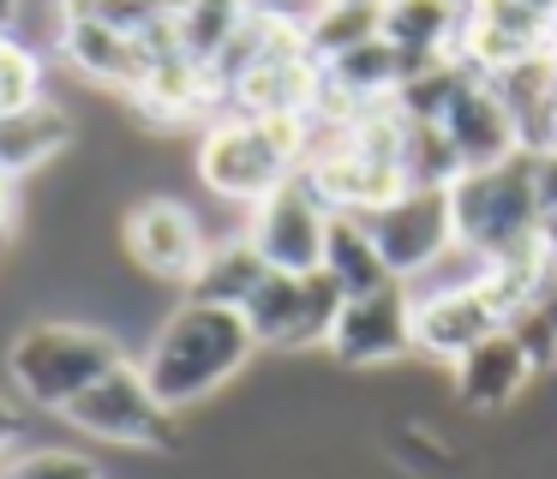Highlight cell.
Listing matches in <instances>:
<instances>
[{"mask_svg": "<svg viewBox=\"0 0 557 479\" xmlns=\"http://www.w3.org/2000/svg\"><path fill=\"white\" fill-rule=\"evenodd\" d=\"M401 354H413V294H408V282L342 306L336 330H330V359H336V366L372 371V366H396Z\"/></svg>", "mask_w": 557, "mask_h": 479, "instance_id": "9", "label": "cell"}, {"mask_svg": "<svg viewBox=\"0 0 557 479\" xmlns=\"http://www.w3.org/2000/svg\"><path fill=\"white\" fill-rule=\"evenodd\" d=\"M73 138H78V120L61 102H49V96L18 108V114H0V180L13 186V180L49 168Z\"/></svg>", "mask_w": 557, "mask_h": 479, "instance_id": "14", "label": "cell"}, {"mask_svg": "<svg viewBox=\"0 0 557 479\" xmlns=\"http://www.w3.org/2000/svg\"><path fill=\"white\" fill-rule=\"evenodd\" d=\"M61 54L73 72H85L90 84H102V90H121L133 96L138 84L150 78V54L138 36L114 30V24H102L90 7H73L61 12Z\"/></svg>", "mask_w": 557, "mask_h": 479, "instance_id": "11", "label": "cell"}, {"mask_svg": "<svg viewBox=\"0 0 557 479\" xmlns=\"http://www.w3.org/2000/svg\"><path fill=\"white\" fill-rule=\"evenodd\" d=\"M540 251L557 263V216H545V222H540Z\"/></svg>", "mask_w": 557, "mask_h": 479, "instance_id": "24", "label": "cell"}, {"mask_svg": "<svg viewBox=\"0 0 557 479\" xmlns=\"http://www.w3.org/2000/svg\"><path fill=\"white\" fill-rule=\"evenodd\" d=\"M324 275L342 287V299H366V294H384V287H396V275H389L384 251L372 246V234H366L354 216H330Z\"/></svg>", "mask_w": 557, "mask_h": 479, "instance_id": "16", "label": "cell"}, {"mask_svg": "<svg viewBox=\"0 0 557 479\" xmlns=\"http://www.w3.org/2000/svg\"><path fill=\"white\" fill-rule=\"evenodd\" d=\"M61 419H73L78 431L102 443H126V450H174V414L157 402V390L133 359L114 366L109 378H97Z\"/></svg>", "mask_w": 557, "mask_h": 479, "instance_id": "6", "label": "cell"}, {"mask_svg": "<svg viewBox=\"0 0 557 479\" xmlns=\"http://www.w3.org/2000/svg\"><path fill=\"white\" fill-rule=\"evenodd\" d=\"M449 371H456V402L473 407V414H504V407H516L521 395H528V383L540 378L509 330L485 335V342L473 347V354H461Z\"/></svg>", "mask_w": 557, "mask_h": 479, "instance_id": "13", "label": "cell"}, {"mask_svg": "<svg viewBox=\"0 0 557 479\" xmlns=\"http://www.w3.org/2000/svg\"><path fill=\"white\" fill-rule=\"evenodd\" d=\"M342 306H348V299H342V287L330 282L324 270L306 275V282H300V323H294V342L288 347H318V342L330 347V330H336Z\"/></svg>", "mask_w": 557, "mask_h": 479, "instance_id": "19", "label": "cell"}, {"mask_svg": "<svg viewBox=\"0 0 557 479\" xmlns=\"http://www.w3.org/2000/svg\"><path fill=\"white\" fill-rule=\"evenodd\" d=\"M521 306H528V311H540V318L557 330V263H552V258H545L540 270H533V282H528V299H521Z\"/></svg>", "mask_w": 557, "mask_h": 479, "instance_id": "22", "label": "cell"}, {"mask_svg": "<svg viewBox=\"0 0 557 479\" xmlns=\"http://www.w3.org/2000/svg\"><path fill=\"white\" fill-rule=\"evenodd\" d=\"M264 258L252 251V240L234 234V240H210L205 263H198V275L186 282V299L193 306H222V311H240L246 299H252V287L264 282Z\"/></svg>", "mask_w": 557, "mask_h": 479, "instance_id": "15", "label": "cell"}, {"mask_svg": "<svg viewBox=\"0 0 557 479\" xmlns=\"http://www.w3.org/2000/svg\"><path fill=\"white\" fill-rule=\"evenodd\" d=\"M13 443H18V414H13L7 402H0V455L13 450Z\"/></svg>", "mask_w": 557, "mask_h": 479, "instance_id": "23", "label": "cell"}, {"mask_svg": "<svg viewBox=\"0 0 557 479\" xmlns=\"http://www.w3.org/2000/svg\"><path fill=\"white\" fill-rule=\"evenodd\" d=\"M7 479H102V474H97V462L78 455V450H30L13 462Z\"/></svg>", "mask_w": 557, "mask_h": 479, "instance_id": "21", "label": "cell"}, {"mask_svg": "<svg viewBox=\"0 0 557 479\" xmlns=\"http://www.w3.org/2000/svg\"><path fill=\"white\" fill-rule=\"evenodd\" d=\"M312 120H210L198 138V180L228 204H264L306 162Z\"/></svg>", "mask_w": 557, "mask_h": 479, "instance_id": "2", "label": "cell"}, {"mask_svg": "<svg viewBox=\"0 0 557 479\" xmlns=\"http://www.w3.org/2000/svg\"><path fill=\"white\" fill-rule=\"evenodd\" d=\"M384 30V7H318V12H300V42L306 54L324 66V60L348 54L360 42H377Z\"/></svg>", "mask_w": 557, "mask_h": 479, "instance_id": "17", "label": "cell"}, {"mask_svg": "<svg viewBox=\"0 0 557 479\" xmlns=\"http://www.w3.org/2000/svg\"><path fill=\"white\" fill-rule=\"evenodd\" d=\"M456 240L485 263H509L540 246V198H533V156L516 150L497 168H473L449 186Z\"/></svg>", "mask_w": 557, "mask_h": 479, "instance_id": "4", "label": "cell"}, {"mask_svg": "<svg viewBox=\"0 0 557 479\" xmlns=\"http://www.w3.org/2000/svg\"><path fill=\"white\" fill-rule=\"evenodd\" d=\"M121 240H126V258L162 287H186L210 251V234L198 228V216L181 198H169V192L138 198L121 222Z\"/></svg>", "mask_w": 557, "mask_h": 479, "instance_id": "8", "label": "cell"}, {"mask_svg": "<svg viewBox=\"0 0 557 479\" xmlns=\"http://www.w3.org/2000/svg\"><path fill=\"white\" fill-rule=\"evenodd\" d=\"M252 354H258V335L246 330L240 311L181 299V306L157 323L138 371H145V383L157 390V402L174 414V407H193V402H205L210 390H222L228 378H240Z\"/></svg>", "mask_w": 557, "mask_h": 479, "instance_id": "1", "label": "cell"}, {"mask_svg": "<svg viewBox=\"0 0 557 479\" xmlns=\"http://www.w3.org/2000/svg\"><path fill=\"white\" fill-rule=\"evenodd\" d=\"M246 240L264 258V270L282 275H318L324 270V240H330V210L312 198L300 174L288 186H276L264 204H252L246 216Z\"/></svg>", "mask_w": 557, "mask_h": 479, "instance_id": "7", "label": "cell"}, {"mask_svg": "<svg viewBox=\"0 0 557 479\" xmlns=\"http://www.w3.org/2000/svg\"><path fill=\"white\" fill-rule=\"evenodd\" d=\"M354 222L372 234V246L384 251L389 275L396 282H420L449 246H456V216H449V192L437 186H408L389 204L354 216Z\"/></svg>", "mask_w": 557, "mask_h": 479, "instance_id": "5", "label": "cell"}, {"mask_svg": "<svg viewBox=\"0 0 557 479\" xmlns=\"http://www.w3.org/2000/svg\"><path fill=\"white\" fill-rule=\"evenodd\" d=\"M42 102V60L37 48L0 36V114H18V108Z\"/></svg>", "mask_w": 557, "mask_h": 479, "instance_id": "20", "label": "cell"}, {"mask_svg": "<svg viewBox=\"0 0 557 479\" xmlns=\"http://www.w3.org/2000/svg\"><path fill=\"white\" fill-rule=\"evenodd\" d=\"M300 282L306 275H282V270H270L264 282L252 287V299L240 306V318H246V330L258 335V347H288L294 342V323H300Z\"/></svg>", "mask_w": 557, "mask_h": 479, "instance_id": "18", "label": "cell"}, {"mask_svg": "<svg viewBox=\"0 0 557 479\" xmlns=\"http://www.w3.org/2000/svg\"><path fill=\"white\" fill-rule=\"evenodd\" d=\"M114 366H126V347L102 323H30L7 347V371H13L18 395L30 407H54V414H66Z\"/></svg>", "mask_w": 557, "mask_h": 479, "instance_id": "3", "label": "cell"}, {"mask_svg": "<svg viewBox=\"0 0 557 479\" xmlns=\"http://www.w3.org/2000/svg\"><path fill=\"white\" fill-rule=\"evenodd\" d=\"M437 132L449 138L461 174H473V168H497V162H509V156L521 150L516 126H509L504 102H497V90L485 78H473V72H461V84H456V96H449Z\"/></svg>", "mask_w": 557, "mask_h": 479, "instance_id": "12", "label": "cell"}, {"mask_svg": "<svg viewBox=\"0 0 557 479\" xmlns=\"http://www.w3.org/2000/svg\"><path fill=\"white\" fill-rule=\"evenodd\" d=\"M552 24H557V7H552Z\"/></svg>", "mask_w": 557, "mask_h": 479, "instance_id": "25", "label": "cell"}, {"mask_svg": "<svg viewBox=\"0 0 557 479\" xmlns=\"http://www.w3.org/2000/svg\"><path fill=\"white\" fill-rule=\"evenodd\" d=\"M0 24H7V12H0Z\"/></svg>", "mask_w": 557, "mask_h": 479, "instance_id": "26", "label": "cell"}, {"mask_svg": "<svg viewBox=\"0 0 557 479\" xmlns=\"http://www.w3.org/2000/svg\"><path fill=\"white\" fill-rule=\"evenodd\" d=\"M504 330V306L492 299V287H449V294H420L413 299V354L456 366L461 354Z\"/></svg>", "mask_w": 557, "mask_h": 479, "instance_id": "10", "label": "cell"}]
</instances>
